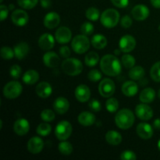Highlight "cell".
<instances>
[{
  "label": "cell",
  "mask_w": 160,
  "mask_h": 160,
  "mask_svg": "<svg viewBox=\"0 0 160 160\" xmlns=\"http://www.w3.org/2000/svg\"><path fill=\"white\" fill-rule=\"evenodd\" d=\"M100 68L102 72L107 76L117 77L121 73L122 65L117 56L108 54L100 60Z\"/></svg>",
  "instance_id": "1"
},
{
  "label": "cell",
  "mask_w": 160,
  "mask_h": 160,
  "mask_svg": "<svg viewBox=\"0 0 160 160\" xmlns=\"http://www.w3.org/2000/svg\"><path fill=\"white\" fill-rule=\"evenodd\" d=\"M135 121L134 114L131 109H122L115 116V123L117 128L121 130L131 128Z\"/></svg>",
  "instance_id": "2"
},
{
  "label": "cell",
  "mask_w": 160,
  "mask_h": 160,
  "mask_svg": "<svg viewBox=\"0 0 160 160\" xmlns=\"http://www.w3.org/2000/svg\"><path fill=\"white\" fill-rule=\"evenodd\" d=\"M61 68L64 73L69 76H78L82 72V62L76 58H67L62 61Z\"/></svg>",
  "instance_id": "3"
},
{
  "label": "cell",
  "mask_w": 160,
  "mask_h": 160,
  "mask_svg": "<svg viewBox=\"0 0 160 160\" xmlns=\"http://www.w3.org/2000/svg\"><path fill=\"white\" fill-rule=\"evenodd\" d=\"M120 20V12L115 9H107L102 13L100 21L106 28H112L117 26Z\"/></svg>",
  "instance_id": "4"
},
{
  "label": "cell",
  "mask_w": 160,
  "mask_h": 160,
  "mask_svg": "<svg viewBox=\"0 0 160 160\" xmlns=\"http://www.w3.org/2000/svg\"><path fill=\"white\" fill-rule=\"evenodd\" d=\"M91 42L87 35L78 34L75 36L71 42V48L77 54H84L90 48Z\"/></svg>",
  "instance_id": "5"
},
{
  "label": "cell",
  "mask_w": 160,
  "mask_h": 160,
  "mask_svg": "<svg viewBox=\"0 0 160 160\" xmlns=\"http://www.w3.org/2000/svg\"><path fill=\"white\" fill-rule=\"evenodd\" d=\"M23 87L17 81H9L3 88V95L8 99H15L21 95Z\"/></svg>",
  "instance_id": "6"
},
{
  "label": "cell",
  "mask_w": 160,
  "mask_h": 160,
  "mask_svg": "<svg viewBox=\"0 0 160 160\" xmlns=\"http://www.w3.org/2000/svg\"><path fill=\"white\" fill-rule=\"evenodd\" d=\"M72 125L67 120L60 121L56 127L55 134L59 141H66L70 137L72 134Z\"/></svg>",
  "instance_id": "7"
},
{
  "label": "cell",
  "mask_w": 160,
  "mask_h": 160,
  "mask_svg": "<svg viewBox=\"0 0 160 160\" xmlns=\"http://www.w3.org/2000/svg\"><path fill=\"white\" fill-rule=\"evenodd\" d=\"M116 91L114 81L110 78H105L102 80L98 85V92L104 98H110Z\"/></svg>",
  "instance_id": "8"
},
{
  "label": "cell",
  "mask_w": 160,
  "mask_h": 160,
  "mask_svg": "<svg viewBox=\"0 0 160 160\" xmlns=\"http://www.w3.org/2000/svg\"><path fill=\"white\" fill-rule=\"evenodd\" d=\"M11 20L17 26L23 27L28 23L29 17L28 12L23 9H15L11 14Z\"/></svg>",
  "instance_id": "9"
},
{
  "label": "cell",
  "mask_w": 160,
  "mask_h": 160,
  "mask_svg": "<svg viewBox=\"0 0 160 160\" xmlns=\"http://www.w3.org/2000/svg\"><path fill=\"white\" fill-rule=\"evenodd\" d=\"M135 114L140 120L147 121L152 118L153 110L148 105L142 102L135 107Z\"/></svg>",
  "instance_id": "10"
},
{
  "label": "cell",
  "mask_w": 160,
  "mask_h": 160,
  "mask_svg": "<svg viewBox=\"0 0 160 160\" xmlns=\"http://www.w3.org/2000/svg\"><path fill=\"white\" fill-rule=\"evenodd\" d=\"M136 40L133 36L126 34L120 38L119 42V47L122 52L128 53L132 52L136 47Z\"/></svg>",
  "instance_id": "11"
},
{
  "label": "cell",
  "mask_w": 160,
  "mask_h": 160,
  "mask_svg": "<svg viewBox=\"0 0 160 160\" xmlns=\"http://www.w3.org/2000/svg\"><path fill=\"white\" fill-rule=\"evenodd\" d=\"M55 38L59 44H67L72 38V32L67 27H60L55 33Z\"/></svg>",
  "instance_id": "12"
},
{
  "label": "cell",
  "mask_w": 160,
  "mask_h": 160,
  "mask_svg": "<svg viewBox=\"0 0 160 160\" xmlns=\"http://www.w3.org/2000/svg\"><path fill=\"white\" fill-rule=\"evenodd\" d=\"M150 14L149 9L146 6L142 4L136 5L131 10V15L138 21H142V20H146Z\"/></svg>",
  "instance_id": "13"
},
{
  "label": "cell",
  "mask_w": 160,
  "mask_h": 160,
  "mask_svg": "<svg viewBox=\"0 0 160 160\" xmlns=\"http://www.w3.org/2000/svg\"><path fill=\"white\" fill-rule=\"evenodd\" d=\"M136 132L141 138L145 139V140L150 139L154 134L152 127L148 123H144V122L138 124L136 128Z\"/></svg>",
  "instance_id": "14"
},
{
  "label": "cell",
  "mask_w": 160,
  "mask_h": 160,
  "mask_svg": "<svg viewBox=\"0 0 160 160\" xmlns=\"http://www.w3.org/2000/svg\"><path fill=\"white\" fill-rule=\"evenodd\" d=\"M55 40L56 38L51 34L48 33L43 34L38 39L39 48L44 51H48L54 47Z\"/></svg>",
  "instance_id": "15"
},
{
  "label": "cell",
  "mask_w": 160,
  "mask_h": 160,
  "mask_svg": "<svg viewBox=\"0 0 160 160\" xmlns=\"http://www.w3.org/2000/svg\"><path fill=\"white\" fill-rule=\"evenodd\" d=\"M44 142L41 138L33 137L28 142V149L31 154H38L43 150Z\"/></svg>",
  "instance_id": "16"
},
{
  "label": "cell",
  "mask_w": 160,
  "mask_h": 160,
  "mask_svg": "<svg viewBox=\"0 0 160 160\" xmlns=\"http://www.w3.org/2000/svg\"><path fill=\"white\" fill-rule=\"evenodd\" d=\"M74 95L78 102H86L91 97L90 88L86 84H80L75 89Z\"/></svg>",
  "instance_id": "17"
},
{
  "label": "cell",
  "mask_w": 160,
  "mask_h": 160,
  "mask_svg": "<svg viewBox=\"0 0 160 160\" xmlns=\"http://www.w3.org/2000/svg\"><path fill=\"white\" fill-rule=\"evenodd\" d=\"M60 23V17L56 12H50L45 15L43 23L48 29H54Z\"/></svg>",
  "instance_id": "18"
},
{
  "label": "cell",
  "mask_w": 160,
  "mask_h": 160,
  "mask_svg": "<svg viewBox=\"0 0 160 160\" xmlns=\"http://www.w3.org/2000/svg\"><path fill=\"white\" fill-rule=\"evenodd\" d=\"M43 62L48 68H55L58 67L60 62V58L55 52H47L42 57Z\"/></svg>",
  "instance_id": "19"
},
{
  "label": "cell",
  "mask_w": 160,
  "mask_h": 160,
  "mask_svg": "<svg viewBox=\"0 0 160 160\" xmlns=\"http://www.w3.org/2000/svg\"><path fill=\"white\" fill-rule=\"evenodd\" d=\"M30 130V123L26 119H19L14 123L13 131L17 135L24 136Z\"/></svg>",
  "instance_id": "20"
},
{
  "label": "cell",
  "mask_w": 160,
  "mask_h": 160,
  "mask_svg": "<svg viewBox=\"0 0 160 160\" xmlns=\"http://www.w3.org/2000/svg\"><path fill=\"white\" fill-rule=\"evenodd\" d=\"M70 108V102L64 97H58L53 102V109L58 114H65Z\"/></svg>",
  "instance_id": "21"
},
{
  "label": "cell",
  "mask_w": 160,
  "mask_h": 160,
  "mask_svg": "<svg viewBox=\"0 0 160 160\" xmlns=\"http://www.w3.org/2000/svg\"><path fill=\"white\" fill-rule=\"evenodd\" d=\"M35 92L38 96L40 98H47L52 93V88L49 83L46 81H42L36 86Z\"/></svg>",
  "instance_id": "22"
},
{
  "label": "cell",
  "mask_w": 160,
  "mask_h": 160,
  "mask_svg": "<svg viewBox=\"0 0 160 160\" xmlns=\"http://www.w3.org/2000/svg\"><path fill=\"white\" fill-rule=\"evenodd\" d=\"M122 93L127 97H133L138 92V86L134 81H128L123 83L121 88Z\"/></svg>",
  "instance_id": "23"
},
{
  "label": "cell",
  "mask_w": 160,
  "mask_h": 160,
  "mask_svg": "<svg viewBox=\"0 0 160 160\" xmlns=\"http://www.w3.org/2000/svg\"><path fill=\"white\" fill-rule=\"evenodd\" d=\"M13 50L15 53V57L19 60H22L29 53L30 47L26 42H20L14 46Z\"/></svg>",
  "instance_id": "24"
},
{
  "label": "cell",
  "mask_w": 160,
  "mask_h": 160,
  "mask_svg": "<svg viewBox=\"0 0 160 160\" xmlns=\"http://www.w3.org/2000/svg\"><path fill=\"white\" fill-rule=\"evenodd\" d=\"M78 123L84 127H89L95 123V116L90 112H82L78 115Z\"/></svg>",
  "instance_id": "25"
},
{
  "label": "cell",
  "mask_w": 160,
  "mask_h": 160,
  "mask_svg": "<svg viewBox=\"0 0 160 160\" xmlns=\"http://www.w3.org/2000/svg\"><path fill=\"white\" fill-rule=\"evenodd\" d=\"M155 98H156V92L152 88H145L141 92L140 95H139L140 101L143 103H146V104L152 102Z\"/></svg>",
  "instance_id": "26"
},
{
  "label": "cell",
  "mask_w": 160,
  "mask_h": 160,
  "mask_svg": "<svg viewBox=\"0 0 160 160\" xmlns=\"http://www.w3.org/2000/svg\"><path fill=\"white\" fill-rule=\"evenodd\" d=\"M23 82L28 85H33L36 84L39 80L38 72L34 70H29L25 72L23 75Z\"/></svg>",
  "instance_id": "27"
},
{
  "label": "cell",
  "mask_w": 160,
  "mask_h": 160,
  "mask_svg": "<svg viewBox=\"0 0 160 160\" xmlns=\"http://www.w3.org/2000/svg\"><path fill=\"white\" fill-rule=\"evenodd\" d=\"M105 138L107 143L111 145H119L122 142V136L116 131H109L106 134Z\"/></svg>",
  "instance_id": "28"
},
{
  "label": "cell",
  "mask_w": 160,
  "mask_h": 160,
  "mask_svg": "<svg viewBox=\"0 0 160 160\" xmlns=\"http://www.w3.org/2000/svg\"><path fill=\"white\" fill-rule=\"evenodd\" d=\"M91 44L97 49H103L107 45V38L103 34H97L92 38Z\"/></svg>",
  "instance_id": "29"
},
{
  "label": "cell",
  "mask_w": 160,
  "mask_h": 160,
  "mask_svg": "<svg viewBox=\"0 0 160 160\" xmlns=\"http://www.w3.org/2000/svg\"><path fill=\"white\" fill-rule=\"evenodd\" d=\"M145 75V69L141 66H134L130 69L129 78L133 81H140Z\"/></svg>",
  "instance_id": "30"
},
{
  "label": "cell",
  "mask_w": 160,
  "mask_h": 160,
  "mask_svg": "<svg viewBox=\"0 0 160 160\" xmlns=\"http://www.w3.org/2000/svg\"><path fill=\"white\" fill-rule=\"evenodd\" d=\"M99 62V56L95 52H90L86 54L84 58V62L89 67H93Z\"/></svg>",
  "instance_id": "31"
},
{
  "label": "cell",
  "mask_w": 160,
  "mask_h": 160,
  "mask_svg": "<svg viewBox=\"0 0 160 160\" xmlns=\"http://www.w3.org/2000/svg\"><path fill=\"white\" fill-rule=\"evenodd\" d=\"M58 148H59V152L63 156H70L73 152V145L69 142H67V140L61 141L60 143L59 144Z\"/></svg>",
  "instance_id": "32"
},
{
  "label": "cell",
  "mask_w": 160,
  "mask_h": 160,
  "mask_svg": "<svg viewBox=\"0 0 160 160\" xmlns=\"http://www.w3.org/2000/svg\"><path fill=\"white\" fill-rule=\"evenodd\" d=\"M52 131V127L48 122L46 123H42L37 127L36 129V132L38 135L42 136V137H46L48 134L51 133Z\"/></svg>",
  "instance_id": "33"
},
{
  "label": "cell",
  "mask_w": 160,
  "mask_h": 160,
  "mask_svg": "<svg viewBox=\"0 0 160 160\" xmlns=\"http://www.w3.org/2000/svg\"><path fill=\"white\" fill-rule=\"evenodd\" d=\"M106 108L109 112L113 113L119 109V102L115 98H109L106 102Z\"/></svg>",
  "instance_id": "34"
},
{
  "label": "cell",
  "mask_w": 160,
  "mask_h": 160,
  "mask_svg": "<svg viewBox=\"0 0 160 160\" xmlns=\"http://www.w3.org/2000/svg\"><path fill=\"white\" fill-rule=\"evenodd\" d=\"M121 62L123 67L127 69H131L135 65V59L133 56L129 54H124L121 58Z\"/></svg>",
  "instance_id": "35"
},
{
  "label": "cell",
  "mask_w": 160,
  "mask_h": 160,
  "mask_svg": "<svg viewBox=\"0 0 160 160\" xmlns=\"http://www.w3.org/2000/svg\"><path fill=\"white\" fill-rule=\"evenodd\" d=\"M85 16L91 21H96L100 17L99 10L95 7H90L86 10Z\"/></svg>",
  "instance_id": "36"
},
{
  "label": "cell",
  "mask_w": 160,
  "mask_h": 160,
  "mask_svg": "<svg viewBox=\"0 0 160 160\" xmlns=\"http://www.w3.org/2000/svg\"><path fill=\"white\" fill-rule=\"evenodd\" d=\"M151 78L156 82H160V61L156 62L150 70Z\"/></svg>",
  "instance_id": "37"
},
{
  "label": "cell",
  "mask_w": 160,
  "mask_h": 160,
  "mask_svg": "<svg viewBox=\"0 0 160 160\" xmlns=\"http://www.w3.org/2000/svg\"><path fill=\"white\" fill-rule=\"evenodd\" d=\"M0 55H1V57L3 59H5V60H9V59H12L15 56L14 50H12L9 46L2 47L1 51H0Z\"/></svg>",
  "instance_id": "38"
},
{
  "label": "cell",
  "mask_w": 160,
  "mask_h": 160,
  "mask_svg": "<svg viewBox=\"0 0 160 160\" xmlns=\"http://www.w3.org/2000/svg\"><path fill=\"white\" fill-rule=\"evenodd\" d=\"M38 0H17V3L21 8L24 9H31L35 7Z\"/></svg>",
  "instance_id": "39"
},
{
  "label": "cell",
  "mask_w": 160,
  "mask_h": 160,
  "mask_svg": "<svg viewBox=\"0 0 160 160\" xmlns=\"http://www.w3.org/2000/svg\"><path fill=\"white\" fill-rule=\"evenodd\" d=\"M41 118L45 122H51L55 120V118H56V114L51 109H44L41 112Z\"/></svg>",
  "instance_id": "40"
},
{
  "label": "cell",
  "mask_w": 160,
  "mask_h": 160,
  "mask_svg": "<svg viewBox=\"0 0 160 160\" xmlns=\"http://www.w3.org/2000/svg\"><path fill=\"white\" fill-rule=\"evenodd\" d=\"M95 31V27L90 22H84L81 27V31L84 35H91Z\"/></svg>",
  "instance_id": "41"
},
{
  "label": "cell",
  "mask_w": 160,
  "mask_h": 160,
  "mask_svg": "<svg viewBox=\"0 0 160 160\" xmlns=\"http://www.w3.org/2000/svg\"><path fill=\"white\" fill-rule=\"evenodd\" d=\"M22 73V69L21 67L19 65H13L10 67V70H9V74H10L11 78H12L13 79L17 80L20 77Z\"/></svg>",
  "instance_id": "42"
},
{
  "label": "cell",
  "mask_w": 160,
  "mask_h": 160,
  "mask_svg": "<svg viewBox=\"0 0 160 160\" xmlns=\"http://www.w3.org/2000/svg\"><path fill=\"white\" fill-rule=\"evenodd\" d=\"M88 78L89 81H92V82H97V81H100L102 78V73H100L99 70H92L88 74Z\"/></svg>",
  "instance_id": "43"
},
{
  "label": "cell",
  "mask_w": 160,
  "mask_h": 160,
  "mask_svg": "<svg viewBox=\"0 0 160 160\" xmlns=\"http://www.w3.org/2000/svg\"><path fill=\"white\" fill-rule=\"evenodd\" d=\"M132 23V19L129 15H124L120 20V25H121L122 28H125V29L131 28Z\"/></svg>",
  "instance_id": "44"
},
{
  "label": "cell",
  "mask_w": 160,
  "mask_h": 160,
  "mask_svg": "<svg viewBox=\"0 0 160 160\" xmlns=\"http://www.w3.org/2000/svg\"><path fill=\"white\" fill-rule=\"evenodd\" d=\"M120 159L122 160H135L137 159V156H136V154L134 152L126 150V151H123L121 153Z\"/></svg>",
  "instance_id": "45"
},
{
  "label": "cell",
  "mask_w": 160,
  "mask_h": 160,
  "mask_svg": "<svg viewBox=\"0 0 160 160\" xmlns=\"http://www.w3.org/2000/svg\"><path fill=\"white\" fill-rule=\"evenodd\" d=\"M88 106L90 109L93 112H99L102 109L101 102L97 99H92L88 103Z\"/></svg>",
  "instance_id": "46"
},
{
  "label": "cell",
  "mask_w": 160,
  "mask_h": 160,
  "mask_svg": "<svg viewBox=\"0 0 160 160\" xmlns=\"http://www.w3.org/2000/svg\"><path fill=\"white\" fill-rule=\"evenodd\" d=\"M9 7H7L5 5L2 4L0 6V20L1 21L6 20L8 17V14H9Z\"/></svg>",
  "instance_id": "47"
},
{
  "label": "cell",
  "mask_w": 160,
  "mask_h": 160,
  "mask_svg": "<svg viewBox=\"0 0 160 160\" xmlns=\"http://www.w3.org/2000/svg\"><path fill=\"white\" fill-rule=\"evenodd\" d=\"M110 1L113 4V6L120 9L127 7L129 4V0H110Z\"/></svg>",
  "instance_id": "48"
},
{
  "label": "cell",
  "mask_w": 160,
  "mask_h": 160,
  "mask_svg": "<svg viewBox=\"0 0 160 160\" xmlns=\"http://www.w3.org/2000/svg\"><path fill=\"white\" fill-rule=\"evenodd\" d=\"M59 54L62 58H69L70 56V49L68 46H62L59 48Z\"/></svg>",
  "instance_id": "49"
},
{
  "label": "cell",
  "mask_w": 160,
  "mask_h": 160,
  "mask_svg": "<svg viewBox=\"0 0 160 160\" xmlns=\"http://www.w3.org/2000/svg\"><path fill=\"white\" fill-rule=\"evenodd\" d=\"M40 2L44 9H48L52 6V0H40Z\"/></svg>",
  "instance_id": "50"
},
{
  "label": "cell",
  "mask_w": 160,
  "mask_h": 160,
  "mask_svg": "<svg viewBox=\"0 0 160 160\" xmlns=\"http://www.w3.org/2000/svg\"><path fill=\"white\" fill-rule=\"evenodd\" d=\"M153 128L157 131H160V119L158 118L153 122Z\"/></svg>",
  "instance_id": "51"
},
{
  "label": "cell",
  "mask_w": 160,
  "mask_h": 160,
  "mask_svg": "<svg viewBox=\"0 0 160 160\" xmlns=\"http://www.w3.org/2000/svg\"><path fill=\"white\" fill-rule=\"evenodd\" d=\"M150 2L153 7L156 8V9H160V0H150Z\"/></svg>",
  "instance_id": "52"
},
{
  "label": "cell",
  "mask_w": 160,
  "mask_h": 160,
  "mask_svg": "<svg viewBox=\"0 0 160 160\" xmlns=\"http://www.w3.org/2000/svg\"><path fill=\"white\" fill-rule=\"evenodd\" d=\"M121 52H122L121 49H120V50H119V48H118V49H116L115 51H114V53H115V54L117 55V56H119V55H120V53H121Z\"/></svg>",
  "instance_id": "53"
},
{
  "label": "cell",
  "mask_w": 160,
  "mask_h": 160,
  "mask_svg": "<svg viewBox=\"0 0 160 160\" xmlns=\"http://www.w3.org/2000/svg\"><path fill=\"white\" fill-rule=\"evenodd\" d=\"M14 9V6H13V5H12V4L9 5V10H12V9Z\"/></svg>",
  "instance_id": "54"
},
{
  "label": "cell",
  "mask_w": 160,
  "mask_h": 160,
  "mask_svg": "<svg viewBox=\"0 0 160 160\" xmlns=\"http://www.w3.org/2000/svg\"><path fill=\"white\" fill-rule=\"evenodd\" d=\"M157 146H158V148H159V151H160V139H159V142H158Z\"/></svg>",
  "instance_id": "55"
},
{
  "label": "cell",
  "mask_w": 160,
  "mask_h": 160,
  "mask_svg": "<svg viewBox=\"0 0 160 160\" xmlns=\"http://www.w3.org/2000/svg\"><path fill=\"white\" fill-rule=\"evenodd\" d=\"M2 121L0 120V129H2Z\"/></svg>",
  "instance_id": "56"
},
{
  "label": "cell",
  "mask_w": 160,
  "mask_h": 160,
  "mask_svg": "<svg viewBox=\"0 0 160 160\" xmlns=\"http://www.w3.org/2000/svg\"><path fill=\"white\" fill-rule=\"evenodd\" d=\"M158 97L160 98V89L159 90V92H158Z\"/></svg>",
  "instance_id": "57"
},
{
  "label": "cell",
  "mask_w": 160,
  "mask_h": 160,
  "mask_svg": "<svg viewBox=\"0 0 160 160\" xmlns=\"http://www.w3.org/2000/svg\"><path fill=\"white\" fill-rule=\"evenodd\" d=\"M159 31H160V24H159Z\"/></svg>",
  "instance_id": "58"
},
{
  "label": "cell",
  "mask_w": 160,
  "mask_h": 160,
  "mask_svg": "<svg viewBox=\"0 0 160 160\" xmlns=\"http://www.w3.org/2000/svg\"><path fill=\"white\" fill-rule=\"evenodd\" d=\"M2 1L3 0H0V2H2Z\"/></svg>",
  "instance_id": "59"
}]
</instances>
